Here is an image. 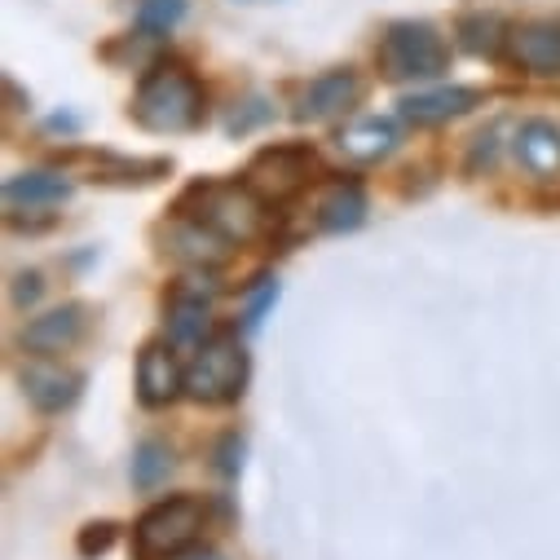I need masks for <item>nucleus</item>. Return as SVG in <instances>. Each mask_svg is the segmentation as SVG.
I'll return each instance as SVG.
<instances>
[{
	"instance_id": "423d86ee",
	"label": "nucleus",
	"mask_w": 560,
	"mask_h": 560,
	"mask_svg": "<svg viewBox=\"0 0 560 560\" xmlns=\"http://www.w3.org/2000/svg\"><path fill=\"white\" fill-rule=\"evenodd\" d=\"M310 168H314V151L310 147H273V151H260L247 168V186L278 203V199H292L305 182H310Z\"/></svg>"
},
{
	"instance_id": "2eb2a0df",
	"label": "nucleus",
	"mask_w": 560,
	"mask_h": 560,
	"mask_svg": "<svg viewBox=\"0 0 560 560\" xmlns=\"http://www.w3.org/2000/svg\"><path fill=\"white\" fill-rule=\"evenodd\" d=\"M393 142H397V132H393L388 119H358V124H349V128L336 137V147H340L349 160H358V164L388 155Z\"/></svg>"
},
{
	"instance_id": "5701e85b",
	"label": "nucleus",
	"mask_w": 560,
	"mask_h": 560,
	"mask_svg": "<svg viewBox=\"0 0 560 560\" xmlns=\"http://www.w3.org/2000/svg\"><path fill=\"white\" fill-rule=\"evenodd\" d=\"M252 106H256V110H243V115H238V110H234V115H230V124H225V128H230V132H247V128H252V124H260V119H265V115H269V110H265V102H260V97H252Z\"/></svg>"
},
{
	"instance_id": "f3484780",
	"label": "nucleus",
	"mask_w": 560,
	"mask_h": 560,
	"mask_svg": "<svg viewBox=\"0 0 560 560\" xmlns=\"http://www.w3.org/2000/svg\"><path fill=\"white\" fill-rule=\"evenodd\" d=\"M503 40H508V36H503V19H494V14H468V19H459V45H464L468 54L494 58Z\"/></svg>"
},
{
	"instance_id": "1a4fd4ad",
	"label": "nucleus",
	"mask_w": 560,
	"mask_h": 560,
	"mask_svg": "<svg viewBox=\"0 0 560 560\" xmlns=\"http://www.w3.org/2000/svg\"><path fill=\"white\" fill-rule=\"evenodd\" d=\"M512 62L529 75H560V27L551 23H525L508 36Z\"/></svg>"
},
{
	"instance_id": "f03ea898",
	"label": "nucleus",
	"mask_w": 560,
	"mask_h": 560,
	"mask_svg": "<svg viewBox=\"0 0 560 560\" xmlns=\"http://www.w3.org/2000/svg\"><path fill=\"white\" fill-rule=\"evenodd\" d=\"M375 58L388 80H433L451 67V45L433 23H393Z\"/></svg>"
},
{
	"instance_id": "39448f33",
	"label": "nucleus",
	"mask_w": 560,
	"mask_h": 560,
	"mask_svg": "<svg viewBox=\"0 0 560 560\" xmlns=\"http://www.w3.org/2000/svg\"><path fill=\"white\" fill-rule=\"evenodd\" d=\"M199 225L217 230L225 243H247L260 234L265 212H260V195L252 186H199Z\"/></svg>"
},
{
	"instance_id": "b1692460",
	"label": "nucleus",
	"mask_w": 560,
	"mask_h": 560,
	"mask_svg": "<svg viewBox=\"0 0 560 560\" xmlns=\"http://www.w3.org/2000/svg\"><path fill=\"white\" fill-rule=\"evenodd\" d=\"M177 560H221V556L217 551H182Z\"/></svg>"
},
{
	"instance_id": "aec40b11",
	"label": "nucleus",
	"mask_w": 560,
	"mask_h": 560,
	"mask_svg": "<svg viewBox=\"0 0 560 560\" xmlns=\"http://www.w3.org/2000/svg\"><path fill=\"white\" fill-rule=\"evenodd\" d=\"M182 14H186V0H147L142 14H137V23H142V32L164 36V32H173L182 23Z\"/></svg>"
},
{
	"instance_id": "dca6fc26",
	"label": "nucleus",
	"mask_w": 560,
	"mask_h": 560,
	"mask_svg": "<svg viewBox=\"0 0 560 560\" xmlns=\"http://www.w3.org/2000/svg\"><path fill=\"white\" fill-rule=\"evenodd\" d=\"M366 217V195H362V186H331L323 199H318V225L323 230H331V234H340V230H353L358 221Z\"/></svg>"
},
{
	"instance_id": "6e6552de",
	"label": "nucleus",
	"mask_w": 560,
	"mask_h": 560,
	"mask_svg": "<svg viewBox=\"0 0 560 560\" xmlns=\"http://www.w3.org/2000/svg\"><path fill=\"white\" fill-rule=\"evenodd\" d=\"M80 336H84V310L62 305V310H49V314H40L23 327V349H32L40 358H54V353H67Z\"/></svg>"
},
{
	"instance_id": "0eeeda50",
	"label": "nucleus",
	"mask_w": 560,
	"mask_h": 560,
	"mask_svg": "<svg viewBox=\"0 0 560 560\" xmlns=\"http://www.w3.org/2000/svg\"><path fill=\"white\" fill-rule=\"evenodd\" d=\"M362 97V80L353 67H336L327 75H318L305 93H301V106H296V119L301 124H318V119H336L345 115L353 102Z\"/></svg>"
},
{
	"instance_id": "4468645a",
	"label": "nucleus",
	"mask_w": 560,
	"mask_h": 560,
	"mask_svg": "<svg viewBox=\"0 0 560 560\" xmlns=\"http://www.w3.org/2000/svg\"><path fill=\"white\" fill-rule=\"evenodd\" d=\"M80 384H84V375L58 371V366H32V371H23V388H27V397H32L40 410H62V406H71V401L80 397Z\"/></svg>"
},
{
	"instance_id": "9d476101",
	"label": "nucleus",
	"mask_w": 560,
	"mask_h": 560,
	"mask_svg": "<svg viewBox=\"0 0 560 560\" xmlns=\"http://www.w3.org/2000/svg\"><path fill=\"white\" fill-rule=\"evenodd\" d=\"M182 384H186V375H182L173 349L147 345L142 358H137V397H142L147 406H164L182 393Z\"/></svg>"
},
{
	"instance_id": "ddd939ff",
	"label": "nucleus",
	"mask_w": 560,
	"mask_h": 560,
	"mask_svg": "<svg viewBox=\"0 0 560 560\" xmlns=\"http://www.w3.org/2000/svg\"><path fill=\"white\" fill-rule=\"evenodd\" d=\"M516 155L534 177H551L560 173V128L547 119H529L516 132Z\"/></svg>"
},
{
	"instance_id": "4be33fe9",
	"label": "nucleus",
	"mask_w": 560,
	"mask_h": 560,
	"mask_svg": "<svg viewBox=\"0 0 560 560\" xmlns=\"http://www.w3.org/2000/svg\"><path fill=\"white\" fill-rule=\"evenodd\" d=\"M269 301H273V283H269V278H265V288H260V292L252 296V305H247V331H252V327H260V318H265Z\"/></svg>"
},
{
	"instance_id": "9b49d317",
	"label": "nucleus",
	"mask_w": 560,
	"mask_h": 560,
	"mask_svg": "<svg viewBox=\"0 0 560 560\" xmlns=\"http://www.w3.org/2000/svg\"><path fill=\"white\" fill-rule=\"evenodd\" d=\"M71 182L62 173H19L5 182V208L10 212H40L67 203Z\"/></svg>"
},
{
	"instance_id": "f257e3e1",
	"label": "nucleus",
	"mask_w": 560,
	"mask_h": 560,
	"mask_svg": "<svg viewBox=\"0 0 560 560\" xmlns=\"http://www.w3.org/2000/svg\"><path fill=\"white\" fill-rule=\"evenodd\" d=\"M132 119L151 132H186L203 119V89L186 67H155L132 97Z\"/></svg>"
},
{
	"instance_id": "412c9836",
	"label": "nucleus",
	"mask_w": 560,
	"mask_h": 560,
	"mask_svg": "<svg viewBox=\"0 0 560 560\" xmlns=\"http://www.w3.org/2000/svg\"><path fill=\"white\" fill-rule=\"evenodd\" d=\"M110 542H115V525H106V521L84 525V534H80V556H102Z\"/></svg>"
},
{
	"instance_id": "a211bd4d",
	"label": "nucleus",
	"mask_w": 560,
	"mask_h": 560,
	"mask_svg": "<svg viewBox=\"0 0 560 560\" xmlns=\"http://www.w3.org/2000/svg\"><path fill=\"white\" fill-rule=\"evenodd\" d=\"M168 472H173L168 446H160V442H142V446H137V455H132V486L137 490H155L160 481H168Z\"/></svg>"
},
{
	"instance_id": "f8f14e48",
	"label": "nucleus",
	"mask_w": 560,
	"mask_h": 560,
	"mask_svg": "<svg viewBox=\"0 0 560 560\" xmlns=\"http://www.w3.org/2000/svg\"><path fill=\"white\" fill-rule=\"evenodd\" d=\"M477 102H481L477 89H433V93L401 97V119H410V124H446V119L472 110Z\"/></svg>"
},
{
	"instance_id": "20e7f679",
	"label": "nucleus",
	"mask_w": 560,
	"mask_h": 560,
	"mask_svg": "<svg viewBox=\"0 0 560 560\" xmlns=\"http://www.w3.org/2000/svg\"><path fill=\"white\" fill-rule=\"evenodd\" d=\"M247 384V353L238 345L234 331H217L212 340L199 345L190 371H186V388L199 401H234Z\"/></svg>"
},
{
	"instance_id": "6ab92c4d",
	"label": "nucleus",
	"mask_w": 560,
	"mask_h": 560,
	"mask_svg": "<svg viewBox=\"0 0 560 560\" xmlns=\"http://www.w3.org/2000/svg\"><path fill=\"white\" fill-rule=\"evenodd\" d=\"M168 327H173V340L177 345H203V331H208V305L203 301H190V296H182V301H173V310H168Z\"/></svg>"
},
{
	"instance_id": "7ed1b4c3",
	"label": "nucleus",
	"mask_w": 560,
	"mask_h": 560,
	"mask_svg": "<svg viewBox=\"0 0 560 560\" xmlns=\"http://www.w3.org/2000/svg\"><path fill=\"white\" fill-rule=\"evenodd\" d=\"M199 529H203V508L195 499H168L132 525V551L137 560H177L182 551H190Z\"/></svg>"
}]
</instances>
